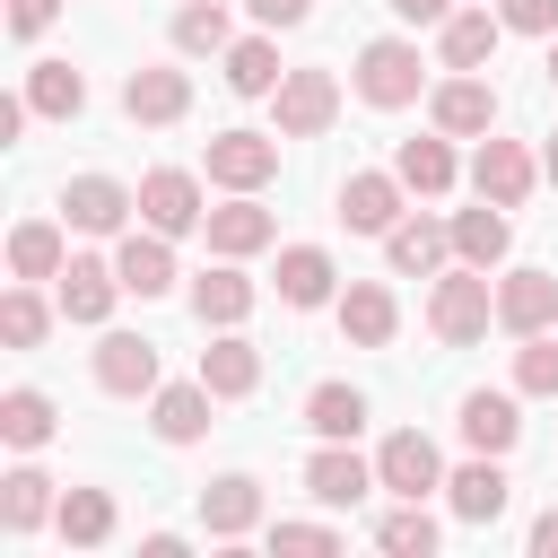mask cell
I'll use <instances>...</instances> for the list:
<instances>
[{"label": "cell", "mask_w": 558, "mask_h": 558, "mask_svg": "<svg viewBox=\"0 0 558 558\" xmlns=\"http://www.w3.org/2000/svg\"><path fill=\"white\" fill-rule=\"evenodd\" d=\"M331 296H340V262H331L323 244H279V305L314 314V305H331Z\"/></svg>", "instance_id": "cell-29"}, {"label": "cell", "mask_w": 558, "mask_h": 558, "mask_svg": "<svg viewBox=\"0 0 558 558\" xmlns=\"http://www.w3.org/2000/svg\"><path fill=\"white\" fill-rule=\"evenodd\" d=\"M331 122H340V78H331V70L305 61V70H288V78L270 87V131H279V140H323Z\"/></svg>", "instance_id": "cell-3"}, {"label": "cell", "mask_w": 558, "mask_h": 558, "mask_svg": "<svg viewBox=\"0 0 558 558\" xmlns=\"http://www.w3.org/2000/svg\"><path fill=\"white\" fill-rule=\"evenodd\" d=\"M201 384H209L218 401L262 392V349L244 340V323H235V331H209V349H201Z\"/></svg>", "instance_id": "cell-30"}, {"label": "cell", "mask_w": 558, "mask_h": 558, "mask_svg": "<svg viewBox=\"0 0 558 558\" xmlns=\"http://www.w3.org/2000/svg\"><path fill=\"white\" fill-rule=\"evenodd\" d=\"M445 506H453V523H497V514L514 506L506 453H471V462H453V471H445Z\"/></svg>", "instance_id": "cell-15"}, {"label": "cell", "mask_w": 558, "mask_h": 558, "mask_svg": "<svg viewBox=\"0 0 558 558\" xmlns=\"http://www.w3.org/2000/svg\"><path fill=\"white\" fill-rule=\"evenodd\" d=\"M52 17H61V0H9V35H17V44H35Z\"/></svg>", "instance_id": "cell-43"}, {"label": "cell", "mask_w": 558, "mask_h": 558, "mask_svg": "<svg viewBox=\"0 0 558 558\" xmlns=\"http://www.w3.org/2000/svg\"><path fill=\"white\" fill-rule=\"evenodd\" d=\"M331 314H340V340L349 349H392V331H401V296L384 279H349L331 296Z\"/></svg>", "instance_id": "cell-18"}, {"label": "cell", "mask_w": 558, "mask_h": 558, "mask_svg": "<svg viewBox=\"0 0 558 558\" xmlns=\"http://www.w3.org/2000/svg\"><path fill=\"white\" fill-rule=\"evenodd\" d=\"M131 209H140V192L113 183V174H70V183H61L70 235H131Z\"/></svg>", "instance_id": "cell-10"}, {"label": "cell", "mask_w": 558, "mask_h": 558, "mask_svg": "<svg viewBox=\"0 0 558 558\" xmlns=\"http://www.w3.org/2000/svg\"><path fill=\"white\" fill-rule=\"evenodd\" d=\"M61 514V480L52 471H35V462H17L9 480H0V532L9 541H26V532H44Z\"/></svg>", "instance_id": "cell-26"}, {"label": "cell", "mask_w": 558, "mask_h": 558, "mask_svg": "<svg viewBox=\"0 0 558 558\" xmlns=\"http://www.w3.org/2000/svg\"><path fill=\"white\" fill-rule=\"evenodd\" d=\"M209 410H218V392H209L201 375L148 392V427H157V445H201V436H209Z\"/></svg>", "instance_id": "cell-24"}, {"label": "cell", "mask_w": 558, "mask_h": 558, "mask_svg": "<svg viewBox=\"0 0 558 558\" xmlns=\"http://www.w3.org/2000/svg\"><path fill=\"white\" fill-rule=\"evenodd\" d=\"M52 532H61V549H105V541L122 532V506H113V488H61V514H52Z\"/></svg>", "instance_id": "cell-32"}, {"label": "cell", "mask_w": 558, "mask_h": 558, "mask_svg": "<svg viewBox=\"0 0 558 558\" xmlns=\"http://www.w3.org/2000/svg\"><path fill=\"white\" fill-rule=\"evenodd\" d=\"M497 44H506V17H497L488 0H462V9L436 26V61H445V70H488Z\"/></svg>", "instance_id": "cell-19"}, {"label": "cell", "mask_w": 558, "mask_h": 558, "mask_svg": "<svg viewBox=\"0 0 558 558\" xmlns=\"http://www.w3.org/2000/svg\"><path fill=\"white\" fill-rule=\"evenodd\" d=\"M244 9H253V26H270V35H279V26H305V17H314V0H244Z\"/></svg>", "instance_id": "cell-44"}, {"label": "cell", "mask_w": 558, "mask_h": 558, "mask_svg": "<svg viewBox=\"0 0 558 558\" xmlns=\"http://www.w3.org/2000/svg\"><path fill=\"white\" fill-rule=\"evenodd\" d=\"M523 392H462V410H453V427H462V445L471 453H514V436H523V410H514Z\"/></svg>", "instance_id": "cell-25"}, {"label": "cell", "mask_w": 558, "mask_h": 558, "mask_svg": "<svg viewBox=\"0 0 558 558\" xmlns=\"http://www.w3.org/2000/svg\"><path fill=\"white\" fill-rule=\"evenodd\" d=\"M70 270V218H17L9 227V279H61Z\"/></svg>", "instance_id": "cell-28"}, {"label": "cell", "mask_w": 558, "mask_h": 558, "mask_svg": "<svg viewBox=\"0 0 558 558\" xmlns=\"http://www.w3.org/2000/svg\"><path fill=\"white\" fill-rule=\"evenodd\" d=\"M541 183L558 192V131H549V148H541Z\"/></svg>", "instance_id": "cell-47"}, {"label": "cell", "mask_w": 558, "mask_h": 558, "mask_svg": "<svg viewBox=\"0 0 558 558\" xmlns=\"http://www.w3.org/2000/svg\"><path fill=\"white\" fill-rule=\"evenodd\" d=\"M201 174H209L218 192H262V183L279 174V131H209Z\"/></svg>", "instance_id": "cell-6"}, {"label": "cell", "mask_w": 558, "mask_h": 558, "mask_svg": "<svg viewBox=\"0 0 558 558\" xmlns=\"http://www.w3.org/2000/svg\"><path fill=\"white\" fill-rule=\"evenodd\" d=\"M61 436V410H52V392H35V384H9L0 392V445L9 453H44Z\"/></svg>", "instance_id": "cell-31"}, {"label": "cell", "mask_w": 558, "mask_h": 558, "mask_svg": "<svg viewBox=\"0 0 558 558\" xmlns=\"http://www.w3.org/2000/svg\"><path fill=\"white\" fill-rule=\"evenodd\" d=\"M497 17H506V35H558V0H497Z\"/></svg>", "instance_id": "cell-42"}, {"label": "cell", "mask_w": 558, "mask_h": 558, "mask_svg": "<svg viewBox=\"0 0 558 558\" xmlns=\"http://www.w3.org/2000/svg\"><path fill=\"white\" fill-rule=\"evenodd\" d=\"M514 392L523 401H558V340L549 331H523L514 340Z\"/></svg>", "instance_id": "cell-40"}, {"label": "cell", "mask_w": 558, "mask_h": 558, "mask_svg": "<svg viewBox=\"0 0 558 558\" xmlns=\"http://www.w3.org/2000/svg\"><path fill=\"white\" fill-rule=\"evenodd\" d=\"M384 9H392L401 26H445V17L462 9V0H384Z\"/></svg>", "instance_id": "cell-45"}, {"label": "cell", "mask_w": 558, "mask_h": 558, "mask_svg": "<svg viewBox=\"0 0 558 558\" xmlns=\"http://www.w3.org/2000/svg\"><path fill=\"white\" fill-rule=\"evenodd\" d=\"M227 44H235L227 0H183V9H174V52H183V61H218Z\"/></svg>", "instance_id": "cell-38"}, {"label": "cell", "mask_w": 558, "mask_h": 558, "mask_svg": "<svg viewBox=\"0 0 558 558\" xmlns=\"http://www.w3.org/2000/svg\"><path fill=\"white\" fill-rule=\"evenodd\" d=\"M52 296H61V323L105 331V323H113V305H122V270H113L105 253H70V270L52 279Z\"/></svg>", "instance_id": "cell-8"}, {"label": "cell", "mask_w": 558, "mask_h": 558, "mask_svg": "<svg viewBox=\"0 0 558 558\" xmlns=\"http://www.w3.org/2000/svg\"><path fill=\"white\" fill-rule=\"evenodd\" d=\"M366 488H375V462H366L357 445H340V436H314V453H305V497L340 514V506H357Z\"/></svg>", "instance_id": "cell-14"}, {"label": "cell", "mask_w": 558, "mask_h": 558, "mask_svg": "<svg viewBox=\"0 0 558 558\" xmlns=\"http://www.w3.org/2000/svg\"><path fill=\"white\" fill-rule=\"evenodd\" d=\"M549 87H558V35H549Z\"/></svg>", "instance_id": "cell-48"}, {"label": "cell", "mask_w": 558, "mask_h": 558, "mask_svg": "<svg viewBox=\"0 0 558 558\" xmlns=\"http://www.w3.org/2000/svg\"><path fill=\"white\" fill-rule=\"evenodd\" d=\"M436 541H445V523L427 514V497H392V514L375 523V549H392V558H436Z\"/></svg>", "instance_id": "cell-37"}, {"label": "cell", "mask_w": 558, "mask_h": 558, "mask_svg": "<svg viewBox=\"0 0 558 558\" xmlns=\"http://www.w3.org/2000/svg\"><path fill=\"white\" fill-rule=\"evenodd\" d=\"M488 323H497V288H488V270L445 262L436 288H427V331H436L445 349H471V340H488Z\"/></svg>", "instance_id": "cell-1"}, {"label": "cell", "mask_w": 558, "mask_h": 558, "mask_svg": "<svg viewBox=\"0 0 558 558\" xmlns=\"http://www.w3.org/2000/svg\"><path fill=\"white\" fill-rule=\"evenodd\" d=\"M201 235H209V253H218V262H253V253H270V244H279V218L262 209V192H227V201L209 209V227H201Z\"/></svg>", "instance_id": "cell-13"}, {"label": "cell", "mask_w": 558, "mask_h": 558, "mask_svg": "<svg viewBox=\"0 0 558 558\" xmlns=\"http://www.w3.org/2000/svg\"><path fill=\"white\" fill-rule=\"evenodd\" d=\"M166 375H157V340L148 331H96V392L113 401H148Z\"/></svg>", "instance_id": "cell-12"}, {"label": "cell", "mask_w": 558, "mask_h": 558, "mask_svg": "<svg viewBox=\"0 0 558 558\" xmlns=\"http://www.w3.org/2000/svg\"><path fill=\"white\" fill-rule=\"evenodd\" d=\"M471 192L497 201V209H523V201L541 192V157H532L523 140H497V131H488V140L471 148Z\"/></svg>", "instance_id": "cell-7"}, {"label": "cell", "mask_w": 558, "mask_h": 558, "mask_svg": "<svg viewBox=\"0 0 558 558\" xmlns=\"http://www.w3.org/2000/svg\"><path fill=\"white\" fill-rule=\"evenodd\" d=\"M392 174L410 183V201H445V192L462 183V157H453L445 131H427V140H401V148H392Z\"/></svg>", "instance_id": "cell-27"}, {"label": "cell", "mask_w": 558, "mask_h": 558, "mask_svg": "<svg viewBox=\"0 0 558 558\" xmlns=\"http://www.w3.org/2000/svg\"><path fill=\"white\" fill-rule=\"evenodd\" d=\"M270 549H296V558H323V549H340V523H270Z\"/></svg>", "instance_id": "cell-41"}, {"label": "cell", "mask_w": 558, "mask_h": 558, "mask_svg": "<svg viewBox=\"0 0 558 558\" xmlns=\"http://www.w3.org/2000/svg\"><path fill=\"white\" fill-rule=\"evenodd\" d=\"M558 323V270H541V262H523V270H506L497 279V331H549Z\"/></svg>", "instance_id": "cell-22"}, {"label": "cell", "mask_w": 558, "mask_h": 558, "mask_svg": "<svg viewBox=\"0 0 558 558\" xmlns=\"http://www.w3.org/2000/svg\"><path fill=\"white\" fill-rule=\"evenodd\" d=\"M384 262H392V279H436V270L453 262V218H427V209H410V218L384 235Z\"/></svg>", "instance_id": "cell-20"}, {"label": "cell", "mask_w": 558, "mask_h": 558, "mask_svg": "<svg viewBox=\"0 0 558 558\" xmlns=\"http://www.w3.org/2000/svg\"><path fill=\"white\" fill-rule=\"evenodd\" d=\"M113 270H122V296H174V235H157V227H131L122 244H113Z\"/></svg>", "instance_id": "cell-21"}, {"label": "cell", "mask_w": 558, "mask_h": 558, "mask_svg": "<svg viewBox=\"0 0 558 558\" xmlns=\"http://www.w3.org/2000/svg\"><path fill=\"white\" fill-rule=\"evenodd\" d=\"M305 427H314V436L357 445V427H366V392H357V384H340V375H331V384H314V392H305Z\"/></svg>", "instance_id": "cell-39"}, {"label": "cell", "mask_w": 558, "mask_h": 558, "mask_svg": "<svg viewBox=\"0 0 558 558\" xmlns=\"http://www.w3.org/2000/svg\"><path fill=\"white\" fill-rule=\"evenodd\" d=\"M201 532H209V541L262 532V480H253V471H218V480L201 488Z\"/></svg>", "instance_id": "cell-23"}, {"label": "cell", "mask_w": 558, "mask_h": 558, "mask_svg": "<svg viewBox=\"0 0 558 558\" xmlns=\"http://www.w3.org/2000/svg\"><path fill=\"white\" fill-rule=\"evenodd\" d=\"M218 70H227V87L235 96H270L279 78H288V61H279V35L262 26V35H235L227 52H218Z\"/></svg>", "instance_id": "cell-35"}, {"label": "cell", "mask_w": 558, "mask_h": 558, "mask_svg": "<svg viewBox=\"0 0 558 558\" xmlns=\"http://www.w3.org/2000/svg\"><path fill=\"white\" fill-rule=\"evenodd\" d=\"M375 488H384V497H436V488H445V453H436V436L392 427V436L375 445Z\"/></svg>", "instance_id": "cell-9"}, {"label": "cell", "mask_w": 558, "mask_h": 558, "mask_svg": "<svg viewBox=\"0 0 558 558\" xmlns=\"http://www.w3.org/2000/svg\"><path fill=\"white\" fill-rule=\"evenodd\" d=\"M52 314H61V296H44V279H9L0 288V340L9 349H44L52 340Z\"/></svg>", "instance_id": "cell-34"}, {"label": "cell", "mask_w": 558, "mask_h": 558, "mask_svg": "<svg viewBox=\"0 0 558 558\" xmlns=\"http://www.w3.org/2000/svg\"><path fill=\"white\" fill-rule=\"evenodd\" d=\"M26 105H35V122H78L87 113V78L70 61H35L26 70Z\"/></svg>", "instance_id": "cell-36"}, {"label": "cell", "mask_w": 558, "mask_h": 558, "mask_svg": "<svg viewBox=\"0 0 558 558\" xmlns=\"http://www.w3.org/2000/svg\"><path fill=\"white\" fill-rule=\"evenodd\" d=\"M140 227H157V235H201V227H209L201 174H192V166H148V174H140Z\"/></svg>", "instance_id": "cell-4"}, {"label": "cell", "mask_w": 558, "mask_h": 558, "mask_svg": "<svg viewBox=\"0 0 558 558\" xmlns=\"http://www.w3.org/2000/svg\"><path fill=\"white\" fill-rule=\"evenodd\" d=\"M427 122H436L445 140H488V131H497V87H488V70H445V78L427 87Z\"/></svg>", "instance_id": "cell-5"}, {"label": "cell", "mask_w": 558, "mask_h": 558, "mask_svg": "<svg viewBox=\"0 0 558 558\" xmlns=\"http://www.w3.org/2000/svg\"><path fill=\"white\" fill-rule=\"evenodd\" d=\"M349 87H357L375 113H401V105H418V96H427V61H418V44H410V35H375V44H357Z\"/></svg>", "instance_id": "cell-2"}, {"label": "cell", "mask_w": 558, "mask_h": 558, "mask_svg": "<svg viewBox=\"0 0 558 558\" xmlns=\"http://www.w3.org/2000/svg\"><path fill=\"white\" fill-rule=\"evenodd\" d=\"M514 253V218L497 209V201H480V209H453V262H471V270H497Z\"/></svg>", "instance_id": "cell-33"}, {"label": "cell", "mask_w": 558, "mask_h": 558, "mask_svg": "<svg viewBox=\"0 0 558 558\" xmlns=\"http://www.w3.org/2000/svg\"><path fill=\"white\" fill-rule=\"evenodd\" d=\"M401 218H410V183H401L392 166H366V174L340 183V227H349V235H392Z\"/></svg>", "instance_id": "cell-11"}, {"label": "cell", "mask_w": 558, "mask_h": 558, "mask_svg": "<svg viewBox=\"0 0 558 558\" xmlns=\"http://www.w3.org/2000/svg\"><path fill=\"white\" fill-rule=\"evenodd\" d=\"M523 541H532V558H558V506H549V514H532V532H523Z\"/></svg>", "instance_id": "cell-46"}, {"label": "cell", "mask_w": 558, "mask_h": 558, "mask_svg": "<svg viewBox=\"0 0 558 558\" xmlns=\"http://www.w3.org/2000/svg\"><path fill=\"white\" fill-rule=\"evenodd\" d=\"M122 113H131L140 131H166V122H183V113H192V70H174V61H148V70H131V78H122Z\"/></svg>", "instance_id": "cell-16"}, {"label": "cell", "mask_w": 558, "mask_h": 558, "mask_svg": "<svg viewBox=\"0 0 558 558\" xmlns=\"http://www.w3.org/2000/svg\"><path fill=\"white\" fill-rule=\"evenodd\" d=\"M253 305H262V288L244 279V262H218L209 253V270H192V323L201 331H235Z\"/></svg>", "instance_id": "cell-17"}]
</instances>
